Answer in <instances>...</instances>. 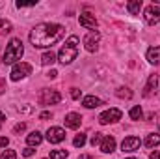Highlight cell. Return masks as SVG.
I'll return each instance as SVG.
<instances>
[{
  "label": "cell",
  "mask_w": 160,
  "mask_h": 159,
  "mask_svg": "<svg viewBox=\"0 0 160 159\" xmlns=\"http://www.w3.org/2000/svg\"><path fill=\"white\" fill-rule=\"evenodd\" d=\"M65 34V28L62 25H52V23H41L36 25L30 32V43L36 47V49H47V47H52L54 43L63 38Z\"/></svg>",
  "instance_id": "obj_1"
},
{
  "label": "cell",
  "mask_w": 160,
  "mask_h": 159,
  "mask_svg": "<svg viewBox=\"0 0 160 159\" xmlns=\"http://www.w3.org/2000/svg\"><path fill=\"white\" fill-rule=\"evenodd\" d=\"M78 43H80L78 36H69V40L62 45V49L58 52V58H60L62 64H71L77 58V54H78Z\"/></svg>",
  "instance_id": "obj_2"
},
{
  "label": "cell",
  "mask_w": 160,
  "mask_h": 159,
  "mask_svg": "<svg viewBox=\"0 0 160 159\" xmlns=\"http://www.w3.org/2000/svg\"><path fill=\"white\" fill-rule=\"evenodd\" d=\"M22 52H24L22 41L19 40V38H13V40L8 43V47H6V52H4V58H2V62H4L6 66H9V64H15L17 60H21Z\"/></svg>",
  "instance_id": "obj_3"
},
{
  "label": "cell",
  "mask_w": 160,
  "mask_h": 159,
  "mask_svg": "<svg viewBox=\"0 0 160 159\" xmlns=\"http://www.w3.org/2000/svg\"><path fill=\"white\" fill-rule=\"evenodd\" d=\"M60 101H62L60 92H56V90H48V88L41 90V94H39V103L41 105H56V103H60Z\"/></svg>",
  "instance_id": "obj_4"
},
{
  "label": "cell",
  "mask_w": 160,
  "mask_h": 159,
  "mask_svg": "<svg viewBox=\"0 0 160 159\" xmlns=\"http://www.w3.org/2000/svg\"><path fill=\"white\" fill-rule=\"evenodd\" d=\"M30 73H32V66L26 64V62H19L11 69V80H21V79H24V77H28Z\"/></svg>",
  "instance_id": "obj_5"
},
{
  "label": "cell",
  "mask_w": 160,
  "mask_h": 159,
  "mask_svg": "<svg viewBox=\"0 0 160 159\" xmlns=\"http://www.w3.org/2000/svg\"><path fill=\"white\" fill-rule=\"evenodd\" d=\"M145 23L147 25H151V26H155V25H158L160 23V6H149L147 9H145Z\"/></svg>",
  "instance_id": "obj_6"
},
{
  "label": "cell",
  "mask_w": 160,
  "mask_h": 159,
  "mask_svg": "<svg viewBox=\"0 0 160 159\" xmlns=\"http://www.w3.org/2000/svg\"><path fill=\"white\" fill-rule=\"evenodd\" d=\"M118 120H121V111L119 109H108V111H104V112L99 116V122H101L102 125L114 123V122H118Z\"/></svg>",
  "instance_id": "obj_7"
},
{
  "label": "cell",
  "mask_w": 160,
  "mask_h": 159,
  "mask_svg": "<svg viewBox=\"0 0 160 159\" xmlns=\"http://www.w3.org/2000/svg\"><path fill=\"white\" fill-rule=\"evenodd\" d=\"M99 40H101V34L97 30L89 32L86 38H84V45H86V51L88 52H95L97 51V45H99Z\"/></svg>",
  "instance_id": "obj_8"
},
{
  "label": "cell",
  "mask_w": 160,
  "mask_h": 159,
  "mask_svg": "<svg viewBox=\"0 0 160 159\" xmlns=\"http://www.w3.org/2000/svg\"><path fill=\"white\" fill-rule=\"evenodd\" d=\"M65 139V131L62 129V127H50L48 131H47V140L50 142V144H58V142H62Z\"/></svg>",
  "instance_id": "obj_9"
},
{
  "label": "cell",
  "mask_w": 160,
  "mask_h": 159,
  "mask_svg": "<svg viewBox=\"0 0 160 159\" xmlns=\"http://www.w3.org/2000/svg\"><path fill=\"white\" fill-rule=\"evenodd\" d=\"M140 144H142V140H140L138 137H127V139L121 142V150H123V152H136V150L140 148Z\"/></svg>",
  "instance_id": "obj_10"
},
{
  "label": "cell",
  "mask_w": 160,
  "mask_h": 159,
  "mask_svg": "<svg viewBox=\"0 0 160 159\" xmlns=\"http://www.w3.org/2000/svg\"><path fill=\"white\" fill-rule=\"evenodd\" d=\"M80 26H84V28H88V30H95L97 28V19H95V15H91V13H82L80 15Z\"/></svg>",
  "instance_id": "obj_11"
},
{
  "label": "cell",
  "mask_w": 160,
  "mask_h": 159,
  "mask_svg": "<svg viewBox=\"0 0 160 159\" xmlns=\"http://www.w3.org/2000/svg\"><path fill=\"white\" fill-rule=\"evenodd\" d=\"M116 150V139L114 137H104L101 142V152L102 154H112Z\"/></svg>",
  "instance_id": "obj_12"
},
{
  "label": "cell",
  "mask_w": 160,
  "mask_h": 159,
  "mask_svg": "<svg viewBox=\"0 0 160 159\" xmlns=\"http://www.w3.org/2000/svg\"><path fill=\"white\" fill-rule=\"evenodd\" d=\"M80 123H82V116L77 114V112H69V114L65 116V125H67V127H71V129L80 127Z\"/></svg>",
  "instance_id": "obj_13"
},
{
  "label": "cell",
  "mask_w": 160,
  "mask_h": 159,
  "mask_svg": "<svg viewBox=\"0 0 160 159\" xmlns=\"http://www.w3.org/2000/svg\"><path fill=\"white\" fill-rule=\"evenodd\" d=\"M147 60H149L151 64H155V66H160V45L151 47V49L147 51Z\"/></svg>",
  "instance_id": "obj_14"
},
{
  "label": "cell",
  "mask_w": 160,
  "mask_h": 159,
  "mask_svg": "<svg viewBox=\"0 0 160 159\" xmlns=\"http://www.w3.org/2000/svg\"><path fill=\"white\" fill-rule=\"evenodd\" d=\"M157 82H158V75L157 73H153V75H149V79H147V84H145V88H143V96L147 97L155 88H157Z\"/></svg>",
  "instance_id": "obj_15"
},
{
  "label": "cell",
  "mask_w": 160,
  "mask_h": 159,
  "mask_svg": "<svg viewBox=\"0 0 160 159\" xmlns=\"http://www.w3.org/2000/svg\"><path fill=\"white\" fill-rule=\"evenodd\" d=\"M82 105H84L86 109H97V107L102 105V101H101L99 97H95V96H88V97H84Z\"/></svg>",
  "instance_id": "obj_16"
},
{
  "label": "cell",
  "mask_w": 160,
  "mask_h": 159,
  "mask_svg": "<svg viewBox=\"0 0 160 159\" xmlns=\"http://www.w3.org/2000/svg\"><path fill=\"white\" fill-rule=\"evenodd\" d=\"M41 140H43V135H41L39 131H32V133L26 137V142H28L30 146H38V144H41Z\"/></svg>",
  "instance_id": "obj_17"
},
{
  "label": "cell",
  "mask_w": 160,
  "mask_h": 159,
  "mask_svg": "<svg viewBox=\"0 0 160 159\" xmlns=\"http://www.w3.org/2000/svg\"><path fill=\"white\" fill-rule=\"evenodd\" d=\"M127 9H128L130 15H138L140 9H142V0H132V2H128V4H127Z\"/></svg>",
  "instance_id": "obj_18"
},
{
  "label": "cell",
  "mask_w": 160,
  "mask_h": 159,
  "mask_svg": "<svg viewBox=\"0 0 160 159\" xmlns=\"http://www.w3.org/2000/svg\"><path fill=\"white\" fill-rule=\"evenodd\" d=\"M54 62H56V54H54L52 51H47V52L41 56V64H43V66H52Z\"/></svg>",
  "instance_id": "obj_19"
},
{
  "label": "cell",
  "mask_w": 160,
  "mask_h": 159,
  "mask_svg": "<svg viewBox=\"0 0 160 159\" xmlns=\"http://www.w3.org/2000/svg\"><path fill=\"white\" fill-rule=\"evenodd\" d=\"M160 144V135H157V133H151L147 139H145V146L147 148H155V146H158Z\"/></svg>",
  "instance_id": "obj_20"
},
{
  "label": "cell",
  "mask_w": 160,
  "mask_h": 159,
  "mask_svg": "<svg viewBox=\"0 0 160 159\" xmlns=\"http://www.w3.org/2000/svg\"><path fill=\"white\" fill-rule=\"evenodd\" d=\"M128 114H130V118H132V120H140V118H142V114H143V111H142V107H140V105H136V107H132V109H130V112H128Z\"/></svg>",
  "instance_id": "obj_21"
},
{
  "label": "cell",
  "mask_w": 160,
  "mask_h": 159,
  "mask_svg": "<svg viewBox=\"0 0 160 159\" xmlns=\"http://www.w3.org/2000/svg\"><path fill=\"white\" fill-rule=\"evenodd\" d=\"M116 94H118V97H121V99H130V97H132V92H130L128 88H123V86L118 88Z\"/></svg>",
  "instance_id": "obj_22"
},
{
  "label": "cell",
  "mask_w": 160,
  "mask_h": 159,
  "mask_svg": "<svg viewBox=\"0 0 160 159\" xmlns=\"http://www.w3.org/2000/svg\"><path fill=\"white\" fill-rule=\"evenodd\" d=\"M11 32V23L6 19H0V34H9Z\"/></svg>",
  "instance_id": "obj_23"
},
{
  "label": "cell",
  "mask_w": 160,
  "mask_h": 159,
  "mask_svg": "<svg viewBox=\"0 0 160 159\" xmlns=\"http://www.w3.org/2000/svg\"><path fill=\"white\" fill-rule=\"evenodd\" d=\"M69 156L67 150H52L50 152V159H65Z\"/></svg>",
  "instance_id": "obj_24"
},
{
  "label": "cell",
  "mask_w": 160,
  "mask_h": 159,
  "mask_svg": "<svg viewBox=\"0 0 160 159\" xmlns=\"http://www.w3.org/2000/svg\"><path fill=\"white\" fill-rule=\"evenodd\" d=\"M73 144H75L77 148H82V146L86 144V135H84V133L77 135V137H75V140H73Z\"/></svg>",
  "instance_id": "obj_25"
},
{
  "label": "cell",
  "mask_w": 160,
  "mask_h": 159,
  "mask_svg": "<svg viewBox=\"0 0 160 159\" xmlns=\"http://www.w3.org/2000/svg\"><path fill=\"white\" fill-rule=\"evenodd\" d=\"M102 139H104V137H102V133H95V135L91 137V146L101 144V142H102Z\"/></svg>",
  "instance_id": "obj_26"
},
{
  "label": "cell",
  "mask_w": 160,
  "mask_h": 159,
  "mask_svg": "<svg viewBox=\"0 0 160 159\" xmlns=\"http://www.w3.org/2000/svg\"><path fill=\"white\" fill-rule=\"evenodd\" d=\"M0 159H17V154L13 150H6V152H2Z\"/></svg>",
  "instance_id": "obj_27"
},
{
  "label": "cell",
  "mask_w": 160,
  "mask_h": 159,
  "mask_svg": "<svg viewBox=\"0 0 160 159\" xmlns=\"http://www.w3.org/2000/svg\"><path fill=\"white\" fill-rule=\"evenodd\" d=\"M15 6H17L19 9H21V8H32V6H36V2H21V0H19Z\"/></svg>",
  "instance_id": "obj_28"
},
{
  "label": "cell",
  "mask_w": 160,
  "mask_h": 159,
  "mask_svg": "<svg viewBox=\"0 0 160 159\" xmlns=\"http://www.w3.org/2000/svg\"><path fill=\"white\" fill-rule=\"evenodd\" d=\"M80 96H82V92H80L78 88H71V97L73 99H80Z\"/></svg>",
  "instance_id": "obj_29"
},
{
  "label": "cell",
  "mask_w": 160,
  "mask_h": 159,
  "mask_svg": "<svg viewBox=\"0 0 160 159\" xmlns=\"http://www.w3.org/2000/svg\"><path fill=\"white\" fill-rule=\"evenodd\" d=\"M26 129V123H17L15 127H13V133H21V131H24Z\"/></svg>",
  "instance_id": "obj_30"
},
{
  "label": "cell",
  "mask_w": 160,
  "mask_h": 159,
  "mask_svg": "<svg viewBox=\"0 0 160 159\" xmlns=\"http://www.w3.org/2000/svg\"><path fill=\"white\" fill-rule=\"evenodd\" d=\"M22 156H24V157H30V156H34V150H32V148H24V150H22Z\"/></svg>",
  "instance_id": "obj_31"
},
{
  "label": "cell",
  "mask_w": 160,
  "mask_h": 159,
  "mask_svg": "<svg viewBox=\"0 0 160 159\" xmlns=\"http://www.w3.org/2000/svg\"><path fill=\"white\" fill-rule=\"evenodd\" d=\"M149 159H160V152H158V150L151 152V154H149Z\"/></svg>",
  "instance_id": "obj_32"
},
{
  "label": "cell",
  "mask_w": 160,
  "mask_h": 159,
  "mask_svg": "<svg viewBox=\"0 0 160 159\" xmlns=\"http://www.w3.org/2000/svg\"><path fill=\"white\" fill-rule=\"evenodd\" d=\"M8 142H9V140H8L6 137H0V148H6V146H8Z\"/></svg>",
  "instance_id": "obj_33"
},
{
  "label": "cell",
  "mask_w": 160,
  "mask_h": 159,
  "mask_svg": "<svg viewBox=\"0 0 160 159\" xmlns=\"http://www.w3.org/2000/svg\"><path fill=\"white\" fill-rule=\"evenodd\" d=\"M39 118H41V120H48V118H50V112H48V111H47V112H41Z\"/></svg>",
  "instance_id": "obj_34"
},
{
  "label": "cell",
  "mask_w": 160,
  "mask_h": 159,
  "mask_svg": "<svg viewBox=\"0 0 160 159\" xmlns=\"http://www.w3.org/2000/svg\"><path fill=\"white\" fill-rule=\"evenodd\" d=\"M56 75H58V73H56V71H54V69H52V71H50V73H48V77H50V79H54V77H56Z\"/></svg>",
  "instance_id": "obj_35"
},
{
  "label": "cell",
  "mask_w": 160,
  "mask_h": 159,
  "mask_svg": "<svg viewBox=\"0 0 160 159\" xmlns=\"http://www.w3.org/2000/svg\"><path fill=\"white\" fill-rule=\"evenodd\" d=\"M4 120H6V116H4V114H2V112H0V125H2V123H4Z\"/></svg>",
  "instance_id": "obj_36"
},
{
  "label": "cell",
  "mask_w": 160,
  "mask_h": 159,
  "mask_svg": "<svg viewBox=\"0 0 160 159\" xmlns=\"http://www.w3.org/2000/svg\"><path fill=\"white\" fill-rule=\"evenodd\" d=\"M78 159H93V157H91V156H80Z\"/></svg>",
  "instance_id": "obj_37"
},
{
  "label": "cell",
  "mask_w": 160,
  "mask_h": 159,
  "mask_svg": "<svg viewBox=\"0 0 160 159\" xmlns=\"http://www.w3.org/2000/svg\"><path fill=\"white\" fill-rule=\"evenodd\" d=\"M127 159H136V157H127Z\"/></svg>",
  "instance_id": "obj_38"
}]
</instances>
